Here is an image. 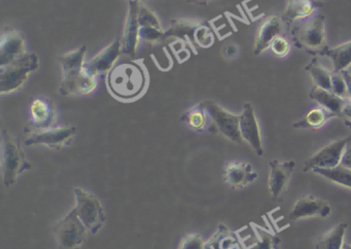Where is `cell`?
Returning a JSON list of instances; mask_svg holds the SVG:
<instances>
[{"label": "cell", "mask_w": 351, "mask_h": 249, "mask_svg": "<svg viewBox=\"0 0 351 249\" xmlns=\"http://www.w3.org/2000/svg\"><path fill=\"white\" fill-rule=\"evenodd\" d=\"M86 45L67 51L59 57L62 66V82L59 93L62 96L89 95L97 88V76L91 75L85 69Z\"/></svg>", "instance_id": "cell-1"}, {"label": "cell", "mask_w": 351, "mask_h": 249, "mask_svg": "<svg viewBox=\"0 0 351 249\" xmlns=\"http://www.w3.org/2000/svg\"><path fill=\"white\" fill-rule=\"evenodd\" d=\"M106 84L117 98L133 100L145 91L147 76L143 66L136 62H127L119 64L110 70Z\"/></svg>", "instance_id": "cell-2"}, {"label": "cell", "mask_w": 351, "mask_h": 249, "mask_svg": "<svg viewBox=\"0 0 351 249\" xmlns=\"http://www.w3.org/2000/svg\"><path fill=\"white\" fill-rule=\"evenodd\" d=\"M293 45L298 49H306L312 55H318L326 45V16L311 14L307 18L293 22L291 27Z\"/></svg>", "instance_id": "cell-3"}, {"label": "cell", "mask_w": 351, "mask_h": 249, "mask_svg": "<svg viewBox=\"0 0 351 249\" xmlns=\"http://www.w3.org/2000/svg\"><path fill=\"white\" fill-rule=\"evenodd\" d=\"M1 167L5 187L15 185L20 175L32 168L17 140L5 129L3 130Z\"/></svg>", "instance_id": "cell-4"}, {"label": "cell", "mask_w": 351, "mask_h": 249, "mask_svg": "<svg viewBox=\"0 0 351 249\" xmlns=\"http://www.w3.org/2000/svg\"><path fill=\"white\" fill-rule=\"evenodd\" d=\"M38 68L36 53L25 54L9 65L0 67V93L10 94L23 86L28 76Z\"/></svg>", "instance_id": "cell-5"}, {"label": "cell", "mask_w": 351, "mask_h": 249, "mask_svg": "<svg viewBox=\"0 0 351 249\" xmlns=\"http://www.w3.org/2000/svg\"><path fill=\"white\" fill-rule=\"evenodd\" d=\"M75 199L77 206L75 211L88 232L97 234L106 222V213L100 200L90 191H85L82 187H75Z\"/></svg>", "instance_id": "cell-6"}, {"label": "cell", "mask_w": 351, "mask_h": 249, "mask_svg": "<svg viewBox=\"0 0 351 249\" xmlns=\"http://www.w3.org/2000/svg\"><path fill=\"white\" fill-rule=\"evenodd\" d=\"M87 228L73 208L55 226L54 235L59 249H80L87 239Z\"/></svg>", "instance_id": "cell-7"}, {"label": "cell", "mask_w": 351, "mask_h": 249, "mask_svg": "<svg viewBox=\"0 0 351 249\" xmlns=\"http://www.w3.org/2000/svg\"><path fill=\"white\" fill-rule=\"evenodd\" d=\"M201 105L204 107L210 117L215 133L219 132L235 143L243 142L240 133V115L230 112L215 101H203Z\"/></svg>", "instance_id": "cell-8"}, {"label": "cell", "mask_w": 351, "mask_h": 249, "mask_svg": "<svg viewBox=\"0 0 351 249\" xmlns=\"http://www.w3.org/2000/svg\"><path fill=\"white\" fill-rule=\"evenodd\" d=\"M30 131V130H29ZM28 132V131H27ZM29 137L26 139L27 146H47V147L58 148L66 145L71 138L77 133L75 127H51L46 129L32 130Z\"/></svg>", "instance_id": "cell-9"}, {"label": "cell", "mask_w": 351, "mask_h": 249, "mask_svg": "<svg viewBox=\"0 0 351 249\" xmlns=\"http://www.w3.org/2000/svg\"><path fill=\"white\" fill-rule=\"evenodd\" d=\"M346 143L347 138H343L320 148L309 160L306 161L303 170L307 172L314 168L332 169L338 167L341 164Z\"/></svg>", "instance_id": "cell-10"}, {"label": "cell", "mask_w": 351, "mask_h": 249, "mask_svg": "<svg viewBox=\"0 0 351 249\" xmlns=\"http://www.w3.org/2000/svg\"><path fill=\"white\" fill-rule=\"evenodd\" d=\"M240 133L243 141H245L258 156L264 154L260 123L256 119L254 107L250 102L245 103L240 115Z\"/></svg>", "instance_id": "cell-11"}, {"label": "cell", "mask_w": 351, "mask_h": 249, "mask_svg": "<svg viewBox=\"0 0 351 249\" xmlns=\"http://www.w3.org/2000/svg\"><path fill=\"white\" fill-rule=\"evenodd\" d=\"M25 54V40L21 33L12 28L3 30L0 43V67L13 63Z\"/></svg>", "instance_id": "cell-12"}, {"label": "cell", "mask_w": 351, "mask_h": 249, "mask_svg": "<svg viewBox=\"0 0 351 249\" xmlns=\"http://www.w3.org/2000/svg\"><path fill=\"white\" fill-rule=\"evenodd\" d=\"M139 0H129L128 14L125 23L124 32L121 39L122 41V53L129 56L136 54L138 45L139 29L138 22Z\"/></svg>", "instance_id": "cell-13"}, {"label": "cell", "mask_w": 351, "mask_h": 249, "mask_svg": "<svg viewBox=\"0 0 351 249\" xmlns=\"http://www.w3.org/2000/svg\"><path fill=\"white\" fill-rule=\"evenodd\" d=\"M121 53H122V41L121 39H116L108 47L102 49L93 59L85 64L86 71L94 76L108 73L114 67V64Z\"/></svg>", "instance_id": "cell-14"}, {"label": "cell", "mask_w": 351, "mask_h": 249, "mask_svg": "<svg viewBox=\"0 0 351 249\" xmlns=\"http://www.w3.org/2000/svg\"><path fill=\"white\" fill-rule=\"evenodd\" d=\"M270 176H269V189L273 200L278 199L289 185V179L295 171V163L293 161L280 162L273 160L269 163Z\"/></svg>", "instance_id": "cell-15"}, {"label": "cell", "mask_w": 351, "mask_h": 249, "mask_svg": "<svg viewBox=\"0 0 351 249\" xmlns=\"http://www.w3.org/2000/svg\"><path fill=\"white\" fill-rule=\"evenodd\" d=\"M30 130L46 129L53 127L56 121L57 113L54 103L45 97H38L30 104ZM29 130H26V132Z\"/></svg>", "instance_id": "cell-16"}, {"label": "cell", "mask_w": 351, "mask_h": 249, "mask_svg": "<svg viewBox=\"0 0 351 249\" xmlns=\"http://www.w3.org/2000/svg\"><path fill=\"white\" fill-rule=\"evenodd\" d=\"M223 178L230 187L242 189L254 182L258 178V174L250 163L232 161L226 165Z\"/></svg>", "instance_id": "cell-17"}, {"label": "cell", "mask_w": 351, "mask_h": 249, "mask_svg": "<svg viewBox=\"0 0 351 249\" xmlns=\"http://www.w3.org/2000/svg\"><path fill=\"white\" fill-rule=\"evenodd\" d=\"M330 214V207L328 202L312 195H305L295 201L289 213V220H298L315 215L328 217Z\"/></svg>", "instance_id": "cell-18"}, {"label": "cell", "mask_w": 351, "mask_h": 249, "mask_svg": "<svg viewBox=\"0 0 351 249\" xmlns=\"http://www.w3.org/2000/svg\"><path fill=\"white\" fill-rule=\"evenodd\" d=\"M282 19L281 16H269L258 28V34L254 43V55L262 54L265 49L270 47L271 43L276 37L280 35L282 31Z\"/></svg>", "instance_id": "cell-19"}, {"label": "cell", "mask_w": 351, "mask_h": 249, "mask_svg": "<svg viewBox=\"0 0 351 249\" xmlns=\"http://www.w3.org/2000/svg\"><path fill=\"white\" fill-rule=\"evenodd\" d=\"M322 5L324 3L318 0H289L281 19L283 22L293 23L311 16L316 8Z\"/></svg>", "instance_id": "cell-20"}, {"label": "cell", "mask_w": 351, "mask_h": 249, "mask_svg": "<svg viewBox=\"0 0 351 249\" xmlns=\"http://www.w3.org/2000/svg\"><path fill=\"white\" fill-rule=\"evenodd\" d=\"M310 98L316 101L320 107H324L326 110L334 113L336 117H341L342 115V109L344 107L345 100H346L330 91H326L316 86L312 88L311 92H310Z\"/></svg>", "instance_id": "cell-21"}, {"label": "cell", "mask_w": 351, "mask_h": 249, "mask_svg": "<svg viewBox=\"0 0 351 249\" xmlns=\"http://www.w3.org/2000/svg\"><path fill=\"white\" fill-rule=\"evenodd\" d=\"M207 249H246L238 238L225 224H219L217 232L206 243Z\"/></svg>", "instance_id": "cell-22"}, {"label": "cell", "mask_w": 351, "mask_h": 249, "mask_svg": "<svg viewBox=\"0 0 351 249\" xmlns=\"http://www.w3.org/2000/svg\"><path fill=\"white\" fill-rule=\"evenodd\" d=\"M318 55L332 61L335 72H342L351 65V40L337 47H326Z\"/></svg>", "instance_id": "cell-23"}, {"label": "cell", "mask_w": 351, "mask_h": 249, "mask_svg": "<svg viewBox=\"0 0 351 249\" xmlns=\"http://www.w3.org/2000/svg\"><path fill=\"white\" fill-rule=\"evenodd\" d=\"M182 119L193 131H209L215 133L210 117H209L208 113L205 110L204 107L201 105V103L184 112Z\"/></svg>", "instance_id": "cell-24"}, {"label": "cell", "mask_w": 351, "mask_h": 249, "mask_svg": "<svg viewBox=\"0 0 351 249\" xmlns=\"http://www.w3.org/2000/svg\"><path fill=\"white\" fill-rule=\"evenodd\" d=\"M205 24V21L200 19H176L171 21L169 28L165 30L166 37L176 36L184 39L188 36L191 40H195V33L201 25Z\"/></svg>", "instance_id": "cell-25"}, {"label": "cell", "mask_w": 351, "mask_h": 249, "mask_svg": "<svg viewBox=\"0 0 351 249\" xmlns=\"http://www.w3.org/2000/svg\"><path fill=\"white\" fill-rule=\"evenodd\" d=\"M347 224H340L326 230L316 243V249H343Z\"/></svg>", "instance_id": "cell-26"}, {"label": "cell", "mask_w": 351, "mask_h": 249, "mask_svg": "<svg viewBox=\"0 0 351 249\" xmlns=\"http://www.w3.org/2000/svg\"><path fill=\"white\" fill-rule=\"evenodd\" d=\"M336 117L334 113L324 109V107H318L310 110L303 119L293 123V127L295 129H312L316 130L322 127L328 119Z\"/></svg>", "instance_id": "cell-27"}, {"label": "cell", "mask_w": 351, "mask_h": 249, "mask_svg": "<svg viewBox=\"0 0 351 249\" xmlns=\"http://www.w3.org/2000/svg\"><path fill=\"white\" fill-rule=\"evenodd\" d=\"M306 70L309 72L310 76H311L316 86H319V88H324V90L332 92V73H330L326 67H324L318 62L317 59L312 60L310 64L306 66Z\"/></svg>", "instance_id": "cell-28"}, {"label": "cell", "mask_w": 351, "mask_h": 249, "mask_svg": "<svg viewBox=\"0 0 351 249\" xmlns=\"http://www.w3.org/2000/svg\"><path fill=\"white\" fill-rule=\"evenodd\" d=\"M312 171L337 185L351 189V169L339 165L332 169L314 168Z\"/></svg>", "instance_id": "cell-29"}, {"label": "cell", "mask_w": 351, "mask_h": 249, "mask_svg": "<svg viewBox=\"0 0 351 249\" xmlns=\"http://www.w3.org/2000/svg\"><path fill=\"white\" fill-rule=\"evenodd\" d=\"M254 228L256 241L252 246L245 247L246 249H274L277 244H280V240L275 235L258 226H254Z\"/></svg>", "instance_id": "cell-30"}, {"label": "cell", "mask_w": 351, "mask_h": 249, "mask_svg": "<svg viewBox=\"0 0 351 249\" xmlns=\"http://www.w3.org/2000/svg\"><path fill=\"white\" fill-rule=\"evenodd\" d=\"M138 22L141 27H153V28L163 30L161 21L159 20L157 14L141 2H139Z\"/></svg>", "instance_id": "cell-31"}, {"label": "cell", "mask_w": 351, "mask_h": 249, "mask_svg": "<svg viewBox=\"0 0 351 249\" xmlns=\"http://www.w3.org/2000/svg\"><path fill=\"white\" fill-rule=\"evenodd\" d=\"M166 38L167 37H166L165 31L161 29L153 28V27H141L139 29V39L151 45L160 43Z\"/></svg>", "instance_id": "cell-32"}, {"label": "cell", "mask_w": 351, "mask_h": 249, "mask_svg": "<svg viewBox=\"0 0 351 249\" xmlns=\"http://www.w3.org/2000/svg\"><path fill=\"white\" fill-rule=\"evenodd\" d=\"M178 249H206V242L198 233H188L180 240Z\"/></svg>", "instance_id": "cell-33"}, {"label": "cell", "mask_w": 351, "mask_h": 249, "mask_svg": "<svg viewBox=\"0 0 351 249\" xmlns=\"http://www.w3.org/2000/svg\"><path fill=\"white\" fill-rule=\"evenodd\" d=\"M195 41H196L197 45L201 47H209L210 45H213V33H211L209 27L206 26V23L201 25V26L197 29L196 33H195Z\"/></svg>", "instance_id": "cell-34"}, {"label": "cell", "mask_w": 351, "mask_h": 249, "mask_svg": "<svg viewBox=\"0 0 351 249\" xmlns=\"http://www.w3.org/2000/svg\"><path fill=\"white\" fill-rule=\"evenodd\" d=\"M332 93H335V94L344 99L348 98L347 84L342 72H334L332 73Z\"/></svg>", "instance_id": "cell-35"}, {"label": "cell", "mask_w": 351, "mask_h": 249, "mask_svg": "<svg viewBox=\"0 0 351 249\" xmlns=\"http://www.w3.org/2000/svg\"><path fill=\"white\" fill-rule=\"evenodd\" d=\"M270 47L273 53L276 54L279 57H285L291 49L289 41L285 37L281 36L276 37L271 43Z\"/></svg>", "instance_id": "cell-36"}, {"label": "cell", "mask_w": 351, "mask_h": 249, "mask_svg": "<svg viewBox=\"0 0 351 249\" xmlns=\"http://www.w3.org/2000/svg\"><path fill=\"white\" fill-rule=\"evenodd\" d=\"M340 165L345 167V168L351 169V135L347 137V143L345 146L344 152H343Z\"/></svg>", "instance_id": "cell-37"}, {"label": "cell", "mask_w": 351, "mask_h": 249, "mask_svg": "<svg viewBox=\"0 0 351 249\" xmlns=\"http://www.w3.org/2000/svg\"><path fill=\"white\" fill-rule=\"evenodd\" d=\"M341 117H344L347 121H351V99L346 98V100H345Z\"/></svg>", "instance_id": "cell-38"}, {"label": "cell", "mask_w": 351, "mask_h": 249, "mask_svg": "<svg viewBox=\"0 0 351 249\" xmlns=\"http://www.w3.org/2000/svg\"><path fill=\"white\" fill-rule=\"evenodd\" d=\"M343 76H344L345 82L347 84V91H348V98L351 99V73L350 72L344 70L342 71Z\"/></svg>", "instance_id": "cell-39"}, {"label": "cell", "mask_w": 351, "mask_h": 249, "mask_svg": "<svg viewBox=\"0 0 351 249\" xmlns=\"http://www.w3.org/2000/svg\"><path fill=\"white\" fill-rule=\"evenodd\" d=\"M238 53H239V49H238L237 45H231L226 49V55L228 57H235L238 55Z\"/></svg>", "instance_id": "cell-40"}, {"label": "cell", "mask_w": 351, "mask_h": 249, "mask_svg": "<svg viewBox=\"0 0 351 249\" xmlns=\"http://www.w3.org/2000/svg\"><path fill=\"white\" fill-rule=\"evenodd\" d=\"M186 1L191 2V3L206 4L211 0H186Z\"/></svg>", "instance_id": "cell-41"}, {"label": "cell", "mask_w": 351, "mask_h": 249, "mask_svg": "<svg viewBox=\"0 0 351 249\" xmlns=\"http://www.w3.org/2000/svg\"><path fill=\"white\" fill-rule=\"evenodd\" d=\"M344 123L345 126H347V127H349L351 129V121H347V119H344Z\"/></svg>", "instance_id": "cell-42"}, {"label": "cell", "mask_w": 351, "mask_h": 249, "mask_svg": "<svg viewBox=\"0 0 351 249\" xmlns=\"http://www.w3.org/2000/svg\"><path fill=\"white\" fill-rule=\"evenodd\" d=\"M343 249H351L350 243H345L344 247H343Z\"/></svg>", "instance_id": "cell-43"}, {"label": "cell", "mask_w": 351, "mask_h": 249, "mask_svg": "<svg viewBox=\"0 0 351 249\" xmlns=\"http://www.w3.org/2000/svg\"><path fill=\"white\" fill-rule=\"evenodd\" d=\"M274 249H279V244H277L276 246L274 247Z\"/></svg>", "instance_id": "cell-44"}]
</instances>
